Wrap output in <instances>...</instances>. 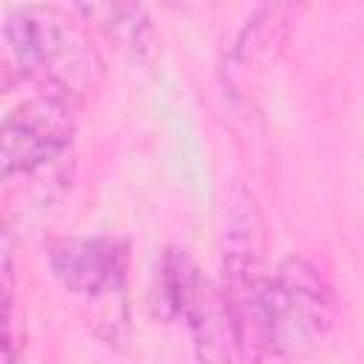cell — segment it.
I'll use <instances>...</instances> for the list:
<instances>
[{
    "label": "cell",
    "mask_w": 364,
    "mask_h": 364,
    "mask_svg": "<svg viewBox=\"0 0 364 364\" xmlns=\"http://www.w3.org/2000/svg\"><path fill=\"white\" fill-rule=\"evenodd\" d=\"M336 316L338 304L327 279L304 259H284L259 296V358H301L313 353L333 330Z\"/></svg>",
    "instance_id": "1"
},
{
    "label": "cell",
    "mask_w": 364,
    "mask_h": 364,
    "mask_svg": "<svg viewBox=\"0 0 364 364\" xmlns=\"http://www.w3.org/2000/svg\"><path fill=\"white\" fill-rule=\"evenodd\" d=\"M6 51L23 77L74 97L94 82L100 57L68 11L57 6H14L3 23Z\"/></svg>",
    "instance_id": "2"
},
{
    "label": "cell",
    "mask_w": 364,
    "mask_h": 364,
    "mask_svg": "<svg viewBox=\"0 0 364 364\" xmlns=\"http://www.w3.org/2000/svg\"><path fill=\"white\" fill-rule=\"evenodd\" d=\"M77 131V97L60 88H40L3 119L0 162L3 176L31 173L60 159Z\"/></svg>",
    "instance_id": "3"
},
{
    "label": "cell",
    "mask_w": 364,
    "mask_h": 364,
    "mask_svg": "<svg viewBox=\"0 0 364 364\" xmlns=\"http://www.w3.org/2000/svg\"><path fill=\"white\" fill-rule=\"evenodd\" d=\"M54 279L82 299H119L128 273V245L114 236H57L46 245Z\"/></svg>",
    "instance_id": "4"
},
{
    "label": "cell",
    "mask_w": 364,
    "mask_h": 364,
    "mask_svg": "<svg viewBox=\"0 0 364 364\" xmlns=\"http://www.w3.org/2000/svg\"><path fill=\"white\" fill-rule=\"evenodd\" d=\"M159 290H162V301L168 307V316L185 321L199 344L213 341L219 321H225V327H228L225 304H213L208 282L202 279L199 267L193 264V259L185 250H179V247L165 250L162 273H159Z\"/></svg>",
    "instance_id": "5"
},
{
    "label": "cell",
    "mask_w": 364,
    "mask_h": 364,
    "mask_svg": "<svg viewBox=\"0 0 364 364\" xmlns=\"http://www.w3.org/2000/svg\"><path fill=\"white\" fill-rule=\"evenodd\" d=\"M296 17H299V6H290V3L259 6L247 17V23L242 26V31L236 34L228 51V63H225L228 82L239 85L267 71L284 51Z\"/></svg>",
    "instance_id": "6"
},
{
    "label": "cell",
    "mask_w": 364,
    "mask_h": 364,
    "mask_svg": "<svg viewBox=\"0 0 364 364\" xmlns=\"http://www.w3.org/2000/svg\"><path fill=\"white\" fill-rule=\"evenodd\" d=\"M74 11L94 23L119 51L134 60H145L156 46L154 23L139 3H85L74 6Z\"/></svg>",
    "instance_id": "7"
}]
</instances>
